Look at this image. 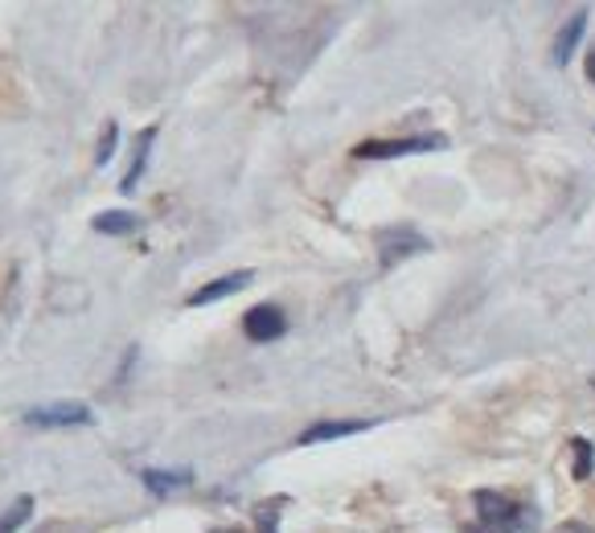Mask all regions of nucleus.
Segmentation results:
<instances>
[{
    "label": "nucleus",
    "instance_id": "12",
    "mask_svg": "<svg viewBox=\"0 0 595 533\" xmlns=\"http://www.w3.org/2000/svg\"><path fill=\"white\" fill-rule=\"evenodd\" d=\"M30 513H33V497H17V504L0 518V533H17L25 521H30Z\"/></svg>",
    "mask_w": 595,
    "mask_h": 533
},
{
    "label": "nucleus",
    "instance_id": "4",
    "mask_svg": "<svg viewBox=\"0 0 595 533\" xmlns=\"http://www.w3.org/2000/svg\"><path fill=\"white\" fill-rule=\"evenodd\" d=\"M91 406L87 403H50V406H33L25 423L38 427V431H62V427H87L91 423Z\"/></svg>",
    "mask_w": 595,
    "mask_h": 533
},
{
    "label": "nucleus",
    "instance_id": "8",
    "mask_svg": "<svg viewBox=\"0 0 595 533\" xmlns=\"http://www.w3.org/2000/svg\"><path fill=\"white\" fill-rule=\"evenodd\" d=\"M358 431H365V423H312V427L296 439V447L320 444V439H346V435H358Z\"/></svg>",
    "mask_w": 595,
    "mask_h": 533
},
{
    "label": "nucleus",
    "instance_id": "10",
    "mask_svg": "<svg viewBox=\"0 0 595 533\" xmlns=\"http://www.w3.org/2000/svg\"><path fill=\"white\" fill-rule=\"evenodd\" d=\"M136 226H140V217L128 214V210H107V214L95 217V231H99V234H116V238H119V234H131Z\"/></svg>",
    "mask_w": 595,
    "mask_h": 533
},
{
    "label": "nucleus",
    "instance_id": "1",
    "mask_svg": "<svg viewBox=\"0 0 595 533\" xmlns=\"http://www.w3.org/2000/svg\"><path fill=\"white\" fill-rule=\"evenodd\" d=\"M477 513L480 518L465 533H534L538 518L530 504H513L501 492L480 489L477 492Z\"/></svg>",
    "mask_w": 595,
    "mask_h": 533
},
{
    "label": "nucleus",
    "instance_id": "6",
    "mask_svg": "<svg viewBox=\"0 0 595 533\" xmlns=\"http://www.w3.org/2000/svg\"><path fill=\"white\" fill-rule=\"evenodd\" d=\"M255 279V271H234V275H222V279H214V284H205V288H198L193 296H189V308H202V303H214V300H226V296H234V291H243Z\"/></svg>",
    "mask_w": 595,
    "mask_h": 533
},
{
    "label": "nucleus",
    "instance_id": "13",
    "mask_svg": "<svg viewBox=\"0 0 595 533\" xmlns=\"http://www.w3.org/2000/svg\"><path fill=\"white\" fill-rule=\"evenodd\" d=\"M284 497H276L272 504H259V513H255V521H259V533H279V509H284Z\"/></svg>",
    "mask_w": 595,
    "mask_h": 533
},
{
    "label": "nucleus",
    "instance_id": "16",
    "mask_svg": "<svg viewBox=\"0 0 595 533\" xmlns=\"http://www.w3.org/2000/svg\"><path fill=\"white\" fill-rule=\"evenodd\" d=\"M587 78H592V83H595V50H592V54H587Z\"/></svg>",
    "mask_w": 595,
    "mask_h": 533
},
{
    "label": "nucleus",
    "instance_id": "14",
    "mask_svg": "<svg viewBox=\"0 0 595 533\" xmlns=\"http://www.w3.org/2000/svg\"><path fill=\"white\" fill-rule=\"evenodd\" d=\"M575 480H587V472H592V444L587 439H575Z\"/></svg>",
    "mask_w": 595,
    "mask_h": 533
},
{
    "label": "nucleus",
    "instance_id": "15",
    "mask_svg": "<svg viewBox=\"0 0 595 533\" xmlns=\"http://www.w3.org/2000/svg\"><path fill=\"white\" fill-rule=\"evenodd\" d=\"M116 140H119V128L116 124H107V131H103V140H99V164H107V160L116 157Z\"/></svg>",
    "mask_w": 595,
    "mask_h": 533
},
{
    "label": "nucleus",
    "instance_id": "5",
    "mask_svg": "<svg viewBox=\"0 0 595 533\" xmlns=\"http://www.w3.org/2000/svg\"><path fill=\"white\" fill-rule=\"evenodd\" d=\"M243 332H247V341H255V345L279 341L288 332V320H284V312H279L276 303H259V308H251L247 317H243Z\"/></svg>",
    "mask_w": 595,
    "mask_h": 533
},
{
    "label": "nucleus",
    "instance_id": "7",
    "mask_svg": "<svg viewBox=\"0 0 595 533\" xmlns=\"http://www.w3.org/2000/svg\"><path fill=\"white\" fill-rule=\"evenodd\" d=\"M140 480H145V489L152 492V497H164V492L189 489V484H193V472H189V468H173V472H164V468H145Z\"/></svg>",
    "mask_w": 595,
    "mask_h": 533
},
{
    "label": "nucleus",
    "instance_id": "3",
    "mask_svg": "<svg viewBox=\"0 0 595 533\" xmlns=\"http://www.w3.org/2000/svg\"><path fill=\"white\" fill-rule=\"evenodd\" d=\"M448 140L444 136H411V140H362L353 148L358 160H391V157H415V152H436Z\"/></svg>",
    "mask_w": 595,
    "mask_h": 533
},
{
    "label": "nucleus",
    "instance_id": "11",
    "mask_svg": "<svg viewBox=\"0 0 595 533\" xmlns=\"http://www.w3.org/2000/svg\"><path fill=\"white\" fill-rule=\"evenodd\" d=\"M152 140H157V128H148L145 136H140V152H136V160H131L128 177H124V193H136V181L145 177V164H148V148H152Z\"/></svg>",
    "mask_w": 595,
    "mask_h": 533
},
{
    "label": "nucleus",
    "instance_id": "9",
    "mask_svg": "<svg viewBox=\"0 0 595 533\" xmlns=\"http://www.w3.org/2000/svg\"><path fill=\"white\" fill-rule=\"evenodd\" d=\"M583 30H587V13H575L571 21H566V30L559 33V42H554V62H559V66H566V62H571V54H575V45H580Z\"/></svg>",
    "mask_w": 595,
    "mask_h": 533
},
{
    "label": "nucleus",
    "instance_id": "2",
    "mask_svg": "<svg viewBox=\"0 0 595 533\" xmlns=\"http://www.w3.org/2000/svg\"><path fill=\"white\" fill-rule=\"evenodd\" d=\"M374 246H378V263H382V271H391L394 263L411 259V255L432 250V246H427V238H423L419 231H411V226H386V231H378Z\"/></svg>",
    "mask_w": 595,
    "mask_h": 533
}]
</instances>
